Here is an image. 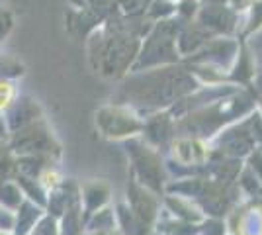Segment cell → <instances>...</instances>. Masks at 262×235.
<instances>
[{"label":"cell","instance_id":"6da1fadb","mask_svg":"<svg viewBox=\"0 0 262 235\" xmlns=\"http://www.w3.org/2000/svg\"><path fill=\"white\" fill-rule=\"evenodd\" d=\"M14 98V87L10 82H0V110H4Z\"/></svg>","mask_w":262,"mask_h":235},{"label":"cell","instance_id":"7a4b0ae2","mask_svg":"<svg viewBox=\"0 0 262 235\" xmlns=\"http://www.w3.org/2000/svg\"><path fill=\"white\" fill-rule=\"evenodd\" d=\"M55 179H57V177H55V173H51V170H47V173H45L43 177H41V180H43V184H47V186H49V184H53Z\"/></svg>","mask_w":262,"mask_h":235}]
</instances>
